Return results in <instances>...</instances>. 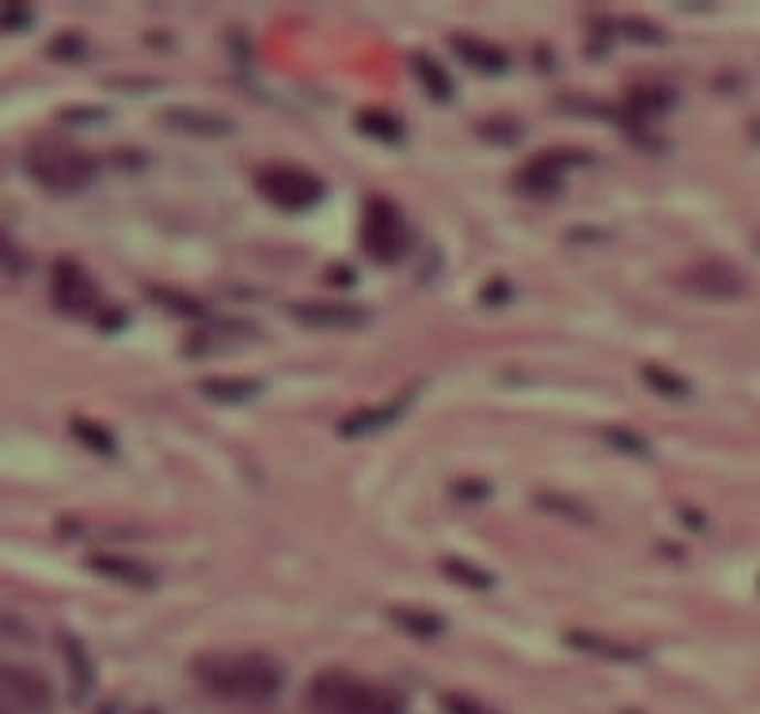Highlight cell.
<instances>
[{
    "instance_id": "obj_1",
    "label": "cell",
    "mask_w": 760,
    "mask_h": 714,
    "mask_svg": "<svg viewBox=\"0 0 760 714\" xmlns=\"http://www.w3.org/2000/svg\"><path fill=\"white\" fill-rule=\"evenodd\" d=\"M194 676L217 700L244 707H267L286 688V673L267 653H210L194 661Z\"/></svg>"
},
{
    "instance_id": "obj_2",
    "label": "cell",
    "mask_w": 760,
    "mask_h": 714,
    "mask_svg": "<svg viewBox=\"0 0 760 714\" xmlns=\"http://www.w3.org/2000/svg\"><path fill=\"white\" fill-rule=\"evenodd\" d=\"M309 703L320 714H404V700L392 688H381L365 676L328 669L309 684Z\"/></svg>"
},
{
    "instance_id": "obj_3",
    "label": "cell",
    "mask_w": 760,
    "mask_h": 714,
    "mask_svg": "<svg viewBox=\"0 0 760 714\" xmlns=\"http://www.w3.org/2000/svg\"><path fill=\"white\" fill-rule=\"evenodd\" d=\"M23 168L50 194H76L84 187H92V179L99 175V160L73 141L31 145L28 157H23Z\"/></svg>"
},
{
    "instance_id": "obj_4",
    "label": "cell",
    "mask_w": 760,
    "mask_h": 714,
    "mask_svg": "<svg viewBox=\"0 0 760 714\" xmlns=\"http://www.w3.org/2000/svg\"><path fill=\"white\" fill-rule=\"evenodd\" d=\"M255 187L278 210H309L323 198L320 175L297 168V163H267V168L255 175Z\"/></svg>"
},
{
    "instance_id": "obj_5",
    "label": "cell",
    "mask_w": 760,
    "mask_h": 714,
    "mask_svg": "<svg viewBox=\"0 0 760 714\" xmlns=\"http://www.w3.org/2000/svg\"><path fill=\"white\" fill-rule=\"evenodd\" d=\"M362 247L377 263H399L411 247V228L392 202H370L362 217Z\"/></svg>"
},
{
    "instance_id": "obj_6",
    "label": "cell",
    "mask_w": 760,
    "mask_h": 714,
    "mask_svg": "<svg viewBox=\"0 0 760 714\" xmlns=\"http://www.w3.org/2000/svg\"><path fill=\"white\" fill-rule=\"evenodd\" d=\"M54 707V688L28 665L0 661V711L8 714H46Z\"/></svg>"
},
{
    "instance_id": "obj_7",
    "label": "cell",
    "mask_w": 760,
    "mask_h": 714,
    "mask_svg": "<svg viewBox=\"0 0 760 714\" xmlns=\"http://www.w3.org/2000/svg\"><path fill=\"white\" fill-rule=\"evenodd\" d=\"M50 297H54V305L69 316H92L104 305L92 274L84 270L81 263H69V259H62L54 266V274H50Z\"/></svg>"
},
{
    "instance_id": "obj_8",
    "label": "cell",
    "mask_w": 760,
    "mask_h": 714,
    "mask_svg": "<svg viewBox=\"0 0 760 714\" xmlns=\"http://www.w3.org/2000/svg\"><path fill=\"white\" fill-rule=\"evenodd\" d=\"M688 289L704 292V297H715V300H726V297H738L741 289V278L730 270V266L722 263H707V266H692L688 278H685Z\"/></svg>"
},
{
    "instance_id": "obj_9",
    "label": "cell",
    "mask_w": 760,
    "mask_h": 714,
    "mask_svg": "<svg viewBox=\"0 0 760 714\" xmlns=\"http://www.w3.org/2000/svg\"><path fill=\"white\" fill-rule=\"evenodd\" d=\"M289 316L309 327H320V331H339V327H354L362 323L365 316L357 308H343V305H320V300H304V305H293Z\"/></svg>"
},
{
    "instance_id": "obj_10",
    "label": "cell",
    "mask_w": 760,
    "mask_h": 714,
    "mask_svg": "<svg viewBox=\"0 0 760 714\" xmlns=\"http://www.w3.org/2000/svg\"><path fill=\"white\" fill-rule=\"evenodd\" d=\"M567 642L575 650L593 653V658H609V661H639V658H643V650H639V647H628V642L604 639V635H589V631H570Z\"/></svg>"
},
{
    "instance_id": "obj_11",
    "label": "cell",
    "mask_w": 760,
    "mask_h": 714,
    "mask_svg": "<svg viewBox=\"0 0 760 714\" xmlns=\"http://www.w3.org/2000/svg\"><path fill=\"white\" fill-rule=\"evenodd\" d=\"M407 399H411V392L396 395V399L384 403V407H377V411H357V415H350L343 423V434L357 437V434H373V429H381V426H392L399 415H404Z\"/></svg>"
},
{
    "instance_id": "obj_12",
    "label": "cell",
    "mask_w": 760,
    "mask_h": 714,
    "mask_svg": "<svg viewBox=\"0 0 760 714\" xmlns=\"http://www.w3.org/2000/svg\"><path fill=\"white\" fill-rule=\"evenodd\" d=\"M168 126L186 134H206V137H225L233 134V122L221 115H206V110H168Z\"/></svg>"
},
{
    "instance_id": "obj_13",
    "label": "cell",
    "mask_w": 760,
    "mask_h": 714,
    "mask_svg": "<svg viewBox=\"0 0 760 714\" xmlns=\"http://www.w3.org/2000/svg\"><path fill=\"white\" fill-rule=\"evenodd\" d=\"M62 647H65V658H69L73 700H84V695L92 692V684H96V669H92V661H88V650H84L81 642L73 639V635H65Z\"/></svg>"
},
{
    "instance_id": "obj_14",
    "label": "cell",
    "mask_w": 760,
    "mask_h": 714,
    "mask_svg": "<svg viewBox=\"0 0 760 714\" xmlns=\"http://www.w3.org/2000/svg\"><path fill=\"white\" fill-rule=\"evenodd\" d=\"M92 566H96L104 578H115V582H126V585H152L157 582L141 563H130V558H118V555H96L92 558Z\"/></svg>"
},
{
    "instance_id": "obj_15",
    "label": "cell",
    "mask_w": 760,
    "mask_h": 714,
    "mask_svg": "<svg viewBox=\"0 0 760 714\" xmlns=\"http://www.w3.org/2000/svg\"><path fill=\"white\" fill-rule=\"evenodd\" d=\"M392 624L404 627L407 635H418V639H438L441 631H446V624H441L438 616H426V612H407V608H392Z\"/></svg>"
},
{
    "instance_id": "obj_16",
    "label": "cell",
    "mask_w": 760,
    "mask_h": 714,
    "mask_svg": "<svg viewBox=\"0 0 760 714\" xmlns=\"http://www.w3.org/2000/svg\"><path fill=\"white\" fill-rule=\"evenodd\" d=\"M457 50L464 54L468 65L483 68V73H499V68H506V54H502V50L483 46V42H475V39H457Z\"/></svg>"
},
{
    "instance_id": "obj_17",
    "label": "cell",
    "mask_w": 760,
    "mask_h": 714,
    "mask_svg": "<svg viewBox=\"0 0 760 714\" xmlns=\"http://www.w3.org/2000/svg\"><path fill=\"white\" fill-rule=\"evenodd\" d=\"M643 381L651 384V388H657L662 395H670V399H681V395H688V384L681 381V376H673V373H665V369H651L646 365L643 369Z\"/></svg>"
},
{
    "instance_id": "obj_18",
    "label": "cell",
    "mask_w": 760,
    "mask_h": 714,
    "mask_svg": "<svg viewBox=\"0 0 760 714\" xmlns=\"http://www.w3.org/2000/svg\"><path fill=\"white\" fill-rule=\"evenodd\" d=\"M202 392L213 395V399H247V395L259 392V384L255 381H206Z\"/></svg>"
},
{
    "instance_id": "obj_19",
    "label": "cell",
    "mask_w": 760,
    "mask_h": 714,
    "mask_svg": "<svg viewBox=\"0 0 760 714\" xmlns=\"http://www.w3.org/2000/svg\"><path fill=\"white\" fill-rule=\"evenodd\" d=\"M446 571L452 574L457 582H464V585H475V589H486L491 585V574H483L480 566H468V563H460V558H446Z\"/></svg>"
},
{
    "instance_id": "obj_20",
    "label": "cell",
    "mask_w": 760,
    "mask_h": 714,
    "mask_svg": "<svg viewBox=\"0 0 760 714\" xmlns=\"http://www.w3.org/2000/svg\"><path fill=\"white\" fill-rule=\"evenodd\" d=\"M415 68H418V76L430 84V96H441V99L449 96V76L441 73V68H433L426 57H415Z\"/></svg>"
},
{
    "instance_id": "obj_21",
    "label": "cell",
    "mask_w": 760,
    "mask_h": 714,
    "mask_svg": "<svg viewBox=\"0 0 760 714\" xmlns=\"http://www.w3.org/2000/svg\"><path fill=\"white\" fill-rule=\"evenodd\" d=\"M604 437H609L612 445H620V449H635V456H651V449H646L643 437L628 434V429H604Z\"/></svg>"
},
{
    "instance_id": "obj_22",
    "label": "cell",
    "mask_w": 760,
    "mask_h": 714,
    "mask_svg": "<svg viewBox=\"0 0 760 714\" xmlns=\"http://www.w3.org/2000/svg\"><path fill=\"white\" fill-rule=\"evenodd\" d=\"M0 266H4L8 274H20V270H23V255H20V247H15L8 236H0Z\"/></svg>"
},
{
    "instance_id": "obj_23",
    "label": "cell",
    "mask_w": 760,
    "mask_h": 714,
    "mask_svg": "<svg viewBox=\"0 0 760 714\" xmlns=\"http://www.w3.org/2000/svg\"><path fill=\"white\" fill-rule=\"evenodd\" d=\"M446 711H449V714H494L491 707H483L480 700H468V695H449V700H446Z\"/></svg>"
},
{
    "instance_id": "obj_24",
    "label": "cell",
    "mask_w": 760,
    "mask_h": 714,
    "mask_svg": "<svg viewBox=\"0 0 760 714\" xmlns=\"http://www.w3.org/2000/svg\"><path fill=\"white\" fill-rule=\"evenodd\" d=\"M0 639H20V642H31V639H35V635H31L28 627L20 624V619H12V616L0 612Z\"/></svg>"
},
{
    "instance_id": "obj_25",
    "label": "cell",
    "mask_w": 760,
    "mask_h": 714,
    "mask_svg": "<svg viewBox=\"0 0 760 714\" xmlns=\"http://www.w3.org/2000/svg\"><path fill=\"white\" fill-rule=\"evenodd\" d=\"M73 434H81V437H88V441H96V449H99V452H110V449H115L107 434H99V429H92L88 423H81V418H76V423H73Z\"/></svg>"
},
{
    "instance_id": "obj_26",
    "label": "cell",
    "mask_w": 760,
    "mask_h": 714,
    "mask_svg": "<svg viewBox=\"0 0 760 714\" xmlns=\"http://www.w3.org/2000/svg\"><path fill=\"white\" fill-rule=\"evenodd\" d=\"M141 714H160V711H152V707H149V711H141Z\"/></svg>"
},
{
    "instance_id": "obj_27",
    "label": "cell",
    "mask_w": 760,
    "mask_h": 714,
    "mask_svg": "<svg viewBox=\"0 0 760 714\" xmlns=\"http://www.w3.org/2000/svg\"><path fill=\"white\" fill-rule=\"evenodd\" d=\"M0 714H8V711H0Z\"/></svg>"
}]
</instances>
